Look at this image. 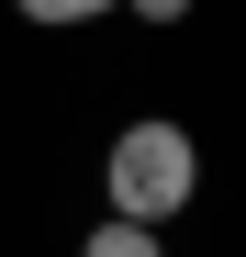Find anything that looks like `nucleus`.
I'll list each match as a JSON object with an SVG mask.
<instances>
[{
	"label": "nucleus",
	"instance_id": "f03ea898",
	"mask_svg": "<svg viewBox=\"0 0 246 257\" xmlns=\"http://www.w3.org/2000/svg\"><path fill=\"white\" fill-rule=\"evenodd\" d=\"M78 257H168V246H157V224H123V212H112V224L78 235Z\"/></svg>",
	"mask_w": 246,
	"mask_h": 257
},
{
	"label": "nucleus",
	"instance_id": "7ed1b4c3",
	"mask_svg": "<svg viewBox=\"0 0 246 257\" xmlns=\"http://www.w3.org/2000/svg\"><path fill=\"white\" fill-rule=\"evenodd\" d=\"M23 23H45V34H67V23H101V12H123V0H12Z\"/></svg>",
	"mask_w": 246,
	"mask_h": 257
},
{
	"label": "nucleus",
	"instance_id": "f257e3e1",
	"mask_svg": "<svg viewBox=\"0 0 246 257\" xmlns=\"http://www.w3.org/2000/svg\"><path fill=\"white\" fill-rule=\"evenodd\" d=\"M101 190H112L123 224H179L190 190H201V135H190V123H168V112L123 123L112 157H101Z\"/></svg>",
	"mask_w": 246,
	"mask_h": 257
},
{
	"label": "nucleus",
	"instance_id": "20e7f679",
	"mask_svg": "<svg viewBox=\"0 0 246 257\" xmlns=\"http://www.w3.org/2000/svg\"><path fill=\"white\" fill-rule=\"evenodd\" d=\"M135 23H190V0H123Z\"/></svg>",
	"mask_w": 246,
	"mask_h": 257
}]
</instances>
